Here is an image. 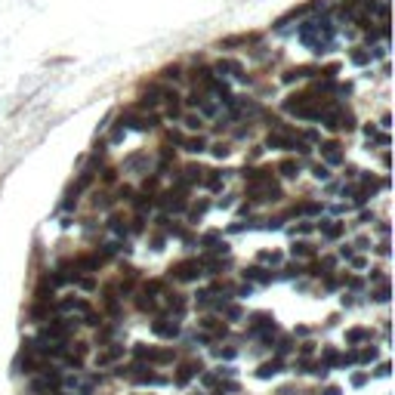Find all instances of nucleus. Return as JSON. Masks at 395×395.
<instances>
[{
  "label": "nucleus",
  "instance_id": "f8f14e48",
  "mask_svg": "<svg viewBox=\"0 0 395 395\" xmlns=\"http://www.w3.org/2000/svg\"><path fill=\"white\" fill-rule=\"evenodd\" d=\"M374 358H377V349H365L355 355V361H374Z\"/></svg>",
  "mask_w": 395,
  "mask_h": 395
},
{
  "label": "nucleus",
  "instance_id": "6e6552de",
  "mask_svg": "<svg viewBox=\"0 0 395 395\" xmlns=\"http://www.w3.org/2000/svg\"><path fill=\"white\" fill-rule=\"evenodd\" d=\"M117 355H121V349H108V352H102L99 358H96V365H108V361H114Z\"/></svg>",
  "mask_w": 395,
  "mask_h": 395
},
{
  "label": "nucleus",
  "instance_id": "423d86ee",
  "mask_svg": "<svg viewBox=\"0 0 395 395\" xmlns=\"http://www.w3.org/2000/svg\"><path fill=\"white\" fill-rule=\"evenodd\" d=\"M321 232L327 235V238H340L343 235V222H327V225H321Z\"/></svg>",
  "mask_w": 395,
  "mask_h": 395
},
{
  "label": "nucleus",
  "instance_id": "1a4fd4ad",
  "mask_svg": "<svg viewBox=\"0 0 395 395\" xmlns=\"http://www.w3.org/2000/svg\"><path fill=\"white\" fill-rule=\"evenodd\" d=\"M284 176H297L300 173V164H293V161H281V167H278Z\"/></svg>",
  "mask_w": 395,
  "mask_h": 395
},
{
  "label": "nucleus",
  "instance_id": "9b49d317",
  "mask_svg": "<svg viewBox=\"0 0 395 395\" xmlns=\"http://www.w3.org/2000/svg\"><path fill=\"white\" fill-rule=\"evenodd\" d=\"M293 256H312V244H306V241L293 244Z\"/></svg>",
  "mask_w": 395,
  "mask_h": 395
},
{
  "label": "nucleus",
  "instance_id": "2eb2a0df",
  "mask_svg": "<svg viewBox=\"0 0 395 395\" xmlns=\"http://www.w3.org/2000/svg\"><path fill=\"white\" fill-rule=\"evenodd\" d=\"M315 176H318V179H327V167L318 164V167H315Z\"/></svg>",
  "mask_w": 395,
  "mask_h": 395
},
{
  "label": "nucleus",
  "instance_id": "f03ea898",
  "mask_svg": "<svg viewBox=\"0 0 395 395\" xmlns=\"http://www.w3.org/2000/svg\"><path fill=\"white\" fill-rule=\"evenodd\" d=\"M154 334H157V337H176V334H179V327H176V321L161 318V321H154Z\"/></svg>",
  "mask_w": 395,
  "mask_h": 395
},
{
  "label": "nucleus",
  "instance_id": "ddd939ff",
  "mask_svg": "<svg viewBox=\"0 0 395 395\" xmlns=\"http://www.w3.org/2000/svg\"><path fill=\"white\" fill-rule=\"evenodd\" d=\"M346 337H349V343H358V340H368L371 334H368V331H349Z\"/></svg>",
  "mask_w": 395,
  "mask_h": 395
},
{
  "label": "nucleus",
  "instance_id": "9d476101",
  "mask_svg": "<svg viewBox=\"0 0 395 395\" xmlns=\"http://www.w3.org/2000/svg\"><path fill=\"white\" fill-rule=\"evenodd\" d=\"M244 275H247V278H253V281H269V278H272V275H266L262 269H247Z\"/></svg>",
  "mask_w": 395,
  "mask_h": 395
},
{
  "label": "nucleus",
  "instance_id": "20e7f679",
  "mask_svg": "<svg viewBox=\"0 0 395 395\" xmlns=\"http://www.w3.org/2000/svg\"><path fill=\"white\" fill-rule=\"evenodd\" d=\"M198 371H201V365H185V368L179 371V377H176V383H179V386H185V383H188V380H191V377H194Z\"/></svg>",
  "mask_w": 395,
  "mask_h": 395
},
{
  "label": "nucleus",
  "instance_id": "0eeeda50",
  "mask_svg": "<svg viewBox=\"0 0 395 395\" xmlns=\"http://www.w3.org/2000/svg\"><path fill=\"white\" fill-rule=\"evenodd\" d=\"M185 148H188V151H204V148H207V139H204V136L188 139V142H185Z\"/></svg>",
  "mask_w": 395,
  "mask_h": 395
},
{
  "label": "nucleus",
  "instance_id": "39448f33",
  "mask_svg": "<svg viewBox=\"0 0 395 395\" xmlns=\"http://www.w3.org/2000/svg\"><path fill=\"white\" fill-rule=\"evenodd\" d=\"M278 371H281V361L275 358V361H269V365H262V368H259V377H262V380H269V377H275Z\"/></svg>",
  "mask_w": 395,
  "mask_h": 395
},
{
  "label": "nucleus",
  "instance_id": "f257e3e1",
  "mask_svg": "<svg viewBox=\"0 0 395 395\" xmlns=\"http://www.w3.org/2000/svg\"><path fill=\"white\" fill-rule=\"evenodd\" d=\"M170 272L176 275L179 281H194L198 275H201V262H198V259H185V262H179V266L170 269Z\"/></svg>",
  "mask_w": 395,
  "mask_h": 395
},
{
  "label": "nucleus",
  "instance_id": "7ed1b4c3",
  "mask_svg": "<svg viewBox=\"0 0 395 395\" xmlns=\"http://www.w3.org/2000/svg\"><path fill=\"white\" fill-rule=\"evenodd\" d=\"M321 148H324V157H327L331 164H340V161H343V154H340V145H337V142H327V145H321Z\"/></svg>",
  "mask_w": 395,
  "mask_h": 395
},
{
  "label": "nucleus",
  "instance_id": "4468645a",
  "mask_svg": "<svg viewBox=\"0 0 395 395\" xmlns=\"http://www.w3.org/2000/svg\"><path fill=\"white\" fill-rule=\"evenodd\" d=\"M185 121H188V127H191V130H198V127H201V117H194V114H191V117H185Z\"/></svg>",
  "mask_w": 395,
  "mask_h": 395
}]
</instances>
